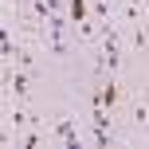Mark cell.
Listing matches in <instances>:
<instances>
[{"label": "cell", "instance_id": "3957f363", "mask_svg": "<svg viewBox=\"0 0 149 149\" xmlns=\"http://www.w3.org/2000/svg\"><path fill=\"white\" fill-rule=\"evenodd\" d=\"M149 122V102H134V126Z\"/></svg>", "mask_w": 149, "mask_h": 149}, {"label": "cell", "instance_id": "7a4b0ae2", "mask_svg": "<svg viewBox=\"0 0 149 149\" xmlns=\"http://www.w3.org/2000/svg\"><path fill=\"white\" fill-rule=\"evenodd\" d=\"M8 86H12V94L16 98H28V71H12V74H8Z\"/></svg>", "mask_w": 149, "mask_h": 149}, {"label": "cell", "instance_id": "6da1fadb", "mask_svg": "<svg viewBox=\"0 0 149 149\" xmlns=\"http://www.w3.org/2000/svg\"><path fill=\"white\" fill-rule=\"evenodd\" d=\"M55 137H59L67 149H74V145L82 141V134H79V118H59V122H55Z\"/></svg>", "mask_w": 149, "mask_h": 149}]
</instances>
